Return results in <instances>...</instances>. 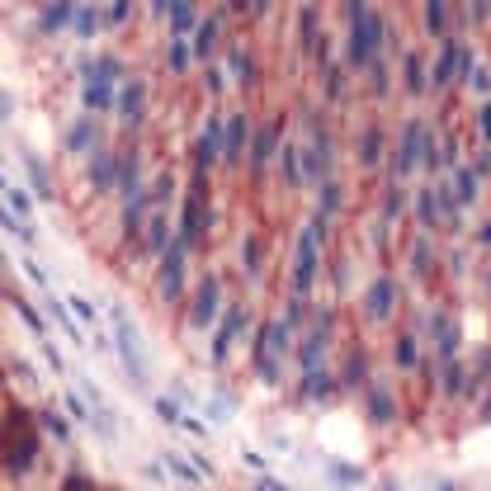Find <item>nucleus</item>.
Listing matches in <instances>:
<instances>
[{
	"mask_svg": "<svg viewBox=\"0 0 491 491\" xmlns=\"http://www.w3.org/2000/svg\"><path fill=\"white\" fill-rule=\"evenodd\" d=\"M354 10V33H349V66H368L373 62V48H378V38H383V19L368 10V5H349Z\"/></svg>",
	"mask_w": 491,
	"mask_h": 491,
	"instance_id": "f257e3e1",
	"label": "nucleus"
},
{
	"mask_svg": "<svg viewBox=\"0 0 491 491\" xmlns=\"http://www.w3.org/2000/svg\"><path fill=\"white\" fill-rule=\"evenodd\" d=\"M113 340H118V354H123V368L132 383H147V359H142V340H137V331H132V321H128V312L113 302Z\"/></svg>",
	"mask_w": 491,
	"mask_h": 491,
	"instance_id": "f03ea898",
	"label": "nucleus"
},
{
	"mask_svg": "<svg viewBox=\"0 0 491 491\" xmlns=\"http://www.w3.org/2000/svg\"><path fill=\"white\" fill-rule=\"evenodd\" d=\"M321 227H326V218H312L307 227H302L298 237V265H293V298H302L307 288H312V274H317V237Z\"/></svg>",
	"mask_w": 491,
	"mask_h": 491,
	"instance_id": "7ed1b4c3",
	"label": "nucleus"
},
{
	"mask_svg": "<svg viewBox=\"0 0 491 491\" xmlns=\"http://www.w3.org/2000/svg\"><path fill=\"white\" fill-rule=\"evenodd\" d=\"M185 251H189V241L185 237H175L170 255H166V265H161V279H156V293L166 302H175L180 293H185Z\"/></svg>",
	"mask_w": 491,
	"mask_h": 491,
	"instance_id": "20e7f679",
	"label": "nucleus"
},
{
	"mask_svg": "<svg viewBox=\"0 0 491 491\" xmlns=\"http://www.w3.org/2000/svg\"><path fill=\"white\" fill-rule=\"evenodd\" d=\"M279 345H288V321H270L265 331H260V345H255V373L265 383H274V354Z\"/></svg>",
	"mask_w": 491,
	"mask_h": 491,
	"instance_id": "39448f33",
	"label": "nucleus"
},
{
	"mask_svg": "<svg viewBox=\"0 0 491 491\" xmlns=\"http://www.w3.org/2000/svg\"><path fill=\"white\" fill-rule=\"evenodd\" d=\"M218 298H222V284L213 279V274H208L204 284H199V293H194V307H189V326H194V331H208V326H213Z\"/></svg>",
	"mask_w": 491,
	"mask_h": 491,
	"instance_id": "423d86ee",
	"label": "nucleus"
},
{
	"mask_svg": "<svg viewBox=\"0 0 491 491\" xmlns=\"http://www.w3.org/2000/svg\"><path fill=\"white\" fill-rule=\"evenodd\" d=\"M241 312L237 307H232V312H227V317H222V326H218V335H213V364H222V359H227V349H232V340H237V331H241Z\"/></svg>",
	"mask_w": 491,
	"mask_h": 491,
	"instance_id": "0eeeda50",
	"label": "nucleus"
},
{
	"mask_svg": "<svg viewBox=\"0 0 491 491\" xmlns=\"http://www.w3.org/2000/svg\"><path fill=\"white\" fill-rule=\"evenodd\" d=\"M421 137H425V128L411 123L406 132H402V156H397V175H406L416 166V151H421Z\"/></svg>",
	"mask_w": 491,
	"mask_h": 491,
	"instance_id": "6e6552de",
	"label": "nucleus"
},
{
	"mask_svg": "<svg viewBox=\"0 0 491 491\" xmlns=\"http://www.w3.org/2000/svg\"><path fill=\"white\" fill-rule=\"evenodd\" d=\"M364 307H368V317H373V321H383V317H387V307H392V279H378V284L368 288Z\"/></svg>",
	"mask_w": 491,
	"mask_h": 491,
	"instance_id": "1a4fd4ad",
	"label": "nucleus"
},
{
	"mask_svg": "<svg viewBox=\"0 0 491 491\" xmlns=\"http://www.w3.org/2000/svg\"><path fill=\"white\" fill-rule=\"evenodd\" d=\"M218 147H222V128H218V123H208V128H204V137H199V147H194V161H199V170H208V166H213Z\"/></svg>",
	"mask_w": 491,
	"mask_h": 491,
	"instance_id": "9d476101",
	"label": "nucleus"
},
{
	"mask_svg": "<svg viewBox=\"0 0 491 491\" xmlns=\"http://www.w3.org/2000/svg\"><path fill=\"white\" fill-rule=\"evenodd\" d=\"M85 109H113V104H118V99H113V90H109V76H95L90 80V85H85Z\"/></svg>",
	"mask_w": 491,
	"mask_h": 491,
	"instance_id": "9b49d317",
	"label": "nucleus"
},
{
	"mask_svg": "<svg viewBox=\"0 0 491 491\" xmlns=\"http://www.w3.org/2000/svg\"><path fill=\"white\" fill-rule=\"evenodd\" d=\"M166 473L170 477H180V482H204V473H199V463H189V459H180V454H166Z\"/></svg>",
	"mask_w": 491,
	"mask_h": 491,
	"instance_id": "f8f14e48",
	"label": "nucleus"
},
{
	"mask_svg": "<svg viewBox=\"0 0 491 491\" xmlns=\"http://www.w3.org/2000/svg\"><path fill=\"white\" fill-rule=\"evenodd\" d=\"M142 85H137V80H132V85H123V90H118V113H123V118H137V113H142Z\"/></svg>",
	"mask_w": 491,
	"mask_h": 491,
	"instance_id": "ddd939ff",
	"label": "nucleus"
},
{
	"mask_svg": "<svg viewBox=\"0 0 491 491\" xmlns=\"http://www.w3.org/2000/svg\"><path fill=\"white\" fill-rule=\"evenodd\" d=\"M274 142H279V123H270L265 132H260V137H255V170H265V161H270Z\"/></svg>",
	"mask_w": 491,
	"mask_h": 491,
	"instance_id": "4468645a",
	"label": "nucleus"
},
{
	"mask_svg": "<svg viewBox=\"0 0 491 491\" xmlns=\"http://www.w3.org/2000/svg\"><path fill=\"white\" fill-rule=\"evenodd\" d=\"M90 180H95V189H109L113 185V161L104 151H95V161H90Z\"/></svg>",
	"mask_w": 491,
	"mask_h": 491,
	"instance_id": "2eb2a0df",
	"label": "nucleus"
},
{
	"mask_svg": "<svg viewBox=\"0 0 491 491\" xmlns=\"http://www.w3.org/2000/svg\"><path fill=\"white\" fill-rule=\"evenodd\" d=\"M166 208H156V218H151V227H147V251H166Z\"/></svg>",
	"mask_w": 491,
	"mask_h": 491,
	"instance_id": "dca6fc26",
	"label": "nucleus"
},
{
	"mask_svg": "<svg viewBox=\"0 0 491 491\" xmlns=\"http://www.w3.org/2000/svg\"><path fill=\"white\" fill-rule=\"evenodd\" d=\"M194 24V0H170V29L185 33Z\"/></svg>",
	"mask_w": 491,
	"mask_h": 491,
	"instance_id": "f3484780",
	"label": "nucleus"
},
{
	"mask_svg": "<svg viewBox=\"0 0 491 491\" xmlns=\"http://www.w3.org/2000/svg\"><path fill=\"white\" fill-rule=\"evenodd\" d=\"M76 15V10H71V0H57V5H52L48 15H43V29L48 33H57V29H66V19Z\"/></svg>",
	"mask_w": 491,
	"mask_h": 491,
	"instance_id": "a211bd4d",
	"label": "nucleus"
},
{
	"mask_svg": "<svg viewBox=\"0 0 491 491\" xmlns=\"http://www.w3.org/2000/svg\"><path fill=\"white\" fill-rule=\"evenodd\" d=\"M241 142H246V118H227V156H237L241 151Z\"/></svg>",
	"mask_w": 491,
	"mask_h": 491,
	"instance_id": "6ab92c4d",
	"label": "nucleus"
},
{
	"mask_svg": "<svg viewBox=\"0 0 491 491\" xmlns=\"http://www.w3.org/2000/svg\"><path fill=\"white\" fill-rule=\"evenodd\" d=\"M213 43H218V19H208L204 29H199V43H194V52H199V57H213Z\"/></svg>",
	"mask_w": 491,
	"mask_h": 491,
	"instance_id": "aec40b11",
	"label": "nucleus"
},
{
	"mask_svg": "<svg viewBox=\"0 0 491 491\" xmlns=\"http://www.w3.org/2000/svg\"><path fill=\"white\" fill-rule=\"evenodd\" d=\"M368 416H373V421H392V397L387 392H368Z\"/></svg>",
	"mask_w": 491,
	"mask_h": 491,
	"instance_id": "412c9836",
	"label": "nucleus"
},
{
	"mask_svg": "<svg viewBox=\"0 0 491 491\" xmlns=\"http://www.w3.org/2000/svg\"><path fill=\"white\" fill-rule=\"evenodd\" d=\"M48 312H52V321H57V326H62V331L71 335V340H80V326H76L71 317H66V307H62L57 298H48Z\"/></svg>",
	"mask_w": 491,
	"mask_h": 491,
	"instance_id": "4be33fe9",
	"label": "nucleus"
},
{
	"mask_svg": "<svg viewBox=\"0 0 491 491\" xmlns=\"http://www.w3.org/2000/svg\"><path fill=\"white\" fill-rule=\"evenodd\" d=\"M142 208H147V194H132V199H128V213H123L128 232H137V227H142Z\"/></svg>",
	"mask_w": 491,
	"mask_h": 491,
	"instance_id": "5701e85b",
	"label": "nucleus"
},
{
	"mask_svg": "<svg viewBox=\"0 0 491 491\" xmlns=\"http://www.w3.org/2000/svg\"><path fill=\"white\" fill-rule=\"evenodd\" d=\"M459 57H463V52H459V48H444V57H440V66H435V85H444V80L454 76V66H459Z\"/></svg>",
	"mask_w": 491,
	"mask_h": 491,
	"instance_id": "b1692460",
	"label": "nucleus"
},
{
	"mask_svg": "<svg viewBox=\"0 0 491 491\" xmlns=\"http://www.w3.org/2000/svg\"><path fill=\"white\" fill-rule=\"evenodd\" d=\"M43 430H48V435H57V444L71 440V425H66V421H62L57 411H43Z\"/></svg>",
	"mask_w": 491,
	"mask_h": 491,
	"instance_id": "393cba45",
	"label": "nucleus"
},
{
	"mask_svg": "<svg viewBox=\"0 0 491 491\" xmlns=\"http://www.w3.org/2000/svg\"><path fill=\"white\" fill-rule=\"evenodd\" d=\"M10 302H15V307H19V317H24V326H29V331H33V335H43V326H48V321L38 317V312H33L29 302H19V298H10Z\"/></svg>",
	"mask_w": 491,
	"mask_h": 491,
	"instance_id": "a878e982",
	"label": "nucleus"
},
{
	"mask_svg": "<svg viewBox=\"0 0 491 491\" xmlns=\"http://www.w3.org/2000/svg\"><path fill=\"white\" fill-rule=\"evenodd\" d=\"M302 48L312 52V43H317V10H302Z\"/></svg>",
	"mask_w": 491,
	"mask_h": 491,
	"instance_id": "bb28decb",
	"label": "nucleus"
},
{
	"mask_svg": "<svg viewBox=\"0 0 491 491\" xmlns=\"http://www.w3.org/2000/svg\"><path fill=\"white\" fill-rule=\"evenodd\" d=\"M425 29L430 33H444V0H430V5H425Z\"/></svg>",
	"mask_w": 491,
	"mask_h": 491,
	"instance_id": "cd10ccee",
	"label": "nucleus"
},
{
	"mask_svg": "<svg viewBox=\"0 0 491 491\" xmlns=\"http://www.w3.org/2000/svg\"><path fill=\"white\" fill-rule=\"evenodd\" d=\"M5 204H10V208H15V213H19V218H24V213H29V194H24V189H19V185H10V189H5Z\"/></svg>",
	"mask_w": 491,
	"mask_h": 491,
	"instance_id": "c85d7f7f",
	"label": "nucleus"
},
{
	"mask_svg": "<svg viewBox=\"0 0 491 491\" xmlns=\"http://www.w3.org/2000/svg\"><path fill=\"white\" fill-rule=\"evenodd\" d=\"M397 364H402V368L416 364V340H411V335H402V340H397Z\"/></svg>",
	"mask_w": 491,
	"mask_h": 491,
	"instance_id": "c756f323",
	"label": "nucleus"
},
{
	"mask_svg": "<svg viewBox=\"0 0 491 491\" xmlns=\"http://www.w3.org/2000/svg\"><path fill=\"white\" fill-rule=\"evenodd\" d=\"M66 147H71V151L90 147V123H76V128H71V132H66Z\"/></svg>",
	"mask_w": 491,
	"mask_h": 491,
	"instance_id": "7c9ffc66",
	"label": "nucleus"
},
{
	"mask_svg": "<svg viewBox=\"0 0 491 491\" xmlns=\"http://www.w3.org/2000/svg\"><path fill=\"white\" fill-rule=\"evenodd\" d=\"M166 66H170V71H185V66H189V48H185V43H170V57H166Z\"/></svg>",
	"mask_w": 491,
	"mask_h": 491,
	"instance_id": "2f4dec72",
	"label": "nucleus"
},
{
	"mask_svg": "<svg viewBox=\"0 0 491 491\" xmlns=\"http://www.w3.org/2000/svg\"><path fill=\"white\" fill-rule=\"evenodd\" d=\"M335 204H340V189H335L331 180H326V189H321V218H331V213H335Z\"/></svg>",
	"mask_w": 491,
	"mask_h": 491,
	"instance_id": "473e14b6",
	"label": "nucleus"
},
{
	"mask_svg": "<svg viewBox=\"0 0 491 491\" xmlns=\"http://www.w3.org/2000/svg\"><path fill=\"white\" fill-rule=\"evenodd\" d=\"M331 477H335V482H345V487L364 482V473H359V468H345V463H335V468H331Z\"/></svg>",
	"mask_w": 491,
	"mask_h": 491,
	"instance_id": "72a5a7b5",
	"label": "nucleus"
},
{
	"mask_svg": "<svg viewBox=\"0 0 491 491\" xmlns=\"http://www.w3.org/2000/svg\"><path fill=\"white\" fill-rule=\"evenodd\" d=\"M95 29H99V15H95V10H80V15H76V33H85V38H90Z\"/></svg>",
	"mask_w": 491,
	"mask_h": 491,
	"instance_id": "f704fd0d",
	"label": "nucleus"
},
{
	"mask_svg": "<svg viewBox=\"0 0 491 491\" xmlns=\"http://www.w3.org/2000/svg\"><path fill=\"white\" fill-rule=\"evenodd\" d=\"M241 265H246V270H260V241H246V246H241Z\"/></svg>",
	"mask_w": 491,
	"mask_h": 491,
	"instance_id": "c9c22d12",
	"label": "nucleus"
},
{
	"mask_svg": "<svg viewBox=\"0 0 491 491\" xmlns=\"http://www.w3.org/2000/svg\"><path fill=\"white\" fill-rule=\"evenodd\" d=\"M444 392L449 397L459 392V364H454V359H444Z\"/></svg>",
	"mask_w": 491,
	"mask_h": 491,
	"instance_id": "e433bc0d",
	"label": "nucleus"
},
{
	"mask_svg": "<svg viewBox=\"0 0 491 491\" xmlns=\"http://www.w3.org/2000/svg\"><path fill=\"white\" fill-rule=\"evenodd\" d=\"M406 85H411V95H421V62L406 57Z\"/></svg>",
	"mask_w": 491,
	"mask_h": 491,
	"instance_id": "4c0bfd02",
	"label": "nucleus"
},
{
	"mask_svg": "<svg viewBox=\"0 0 491 491\" xmlns=\"http://www.w3.org/2000/svg\"><path fill=\"white\" fill-rule=\"evenodd\" d=\"M43 359H48V368H57V373L66 368V359H62V349L57 345H43Z\"/></svg>",
	"mask_w": 491,
	"mask_h": 491,
	"instance_id": "58836bf2",
	"label": "nucleus"
},
{
	"mask_svg": "<svg viewBox=\"0 0 491 491\" xmlns=\"http://www.w3.org/2000/svg\"><path fill=\"white\" fill-rule=\"evenodd\" d=\"M227 57H232V71H251V57H246V48H232Z\"/></svg>",
	"mask_w": 491,
	"mask_h": 491,
	"instance_id": "ea45409f",
	"label": "nucleus"
},
{
	"mask_svg": "<svg viewBox=\"0 0 491 491\" xmlns=\"http://www.w3.org/2000/svg\"><path fill=\"white\" fill-rule=\"evenodd\" d=\"M29 170H33V185H38V194H48V170H43L38 161H29Z\"/></svg>",
	"mask_w": 491,
	"mask_h": 491,
	"instance_id": "a19ab883",
	"label": "nucleus"
},
{
	"mask_svg": "<svg viewBox=\"0 0 491 491\" xmlns=\"http://www.w3.org/2000/svg\"><path fill=\"white\" fill-rule=\"evenodd\" d=\"M71 307H76V317H80V321H95V307H90L85 298H71Z\"/></svg>",
	"mask_w": 491,
	"mask_h": 491,
	"instance_id": "79ce46f5",
	"label": "nucleus"
},
{
	"mask_svg": "<svg viewBox=\"0 0 491 491\" xmlns=\"http://www.w3.org/2000/svg\"><path fill=\"white\" fill-rule=\"evenodd\" d=\"M364 161H378V132H364Z\"/></svg>",
	"mask_w": 491,
	"mask_h": 491,
	"instance_id": "37998d69",
	"label": "nucleus"
},
{
	"mask_svg": "<svg viewBox=\"0 0 491 491\" xmlns=\"http://www.w3.org/2000/svg\"><path fill=\"white\" fill-rule=\"evenodd\" d=\"M128 19V0H113L109 5V24H123Z\"/></svg>",
	"mask_w": 491,
	"mask_h": 491,
	"instance_id": "c03bdc74",
	"label": "nucleus"
},
{
	"mask_svg": "<svg viewBox=\"0 0 491 491\" xmlns=\"http://www.w3.org/2000/svg\"><path fill=\"white\" fill-rule=\"evenodd\" d=\"M421 222H435V194H425V199H421Z\"/></svg>",
	"mask_w": 491,
	"mask_h": 491,
	"instance_id": "a18cd8bd",
	"label": "nucleus"
},
{
	"mask_svg": "<svg viewBox=\"0 0 491 491\" xmlns=\"http://www.w3.org/2000/svg\"><path fill=\"white\" fill-rule=\"evenodd\" d=\"M459 194H463V199H473V175H468V170H459Z\"/></svg>",
	"mask_w": 491,
	"mask_h": 491,
	"instance_id": "49530a36",
	"label": "nucleus"
},
{
	"mask_svg": "<svg viewBox=\"0 0 491 491\" xmlns=\"http://www.w3.org/2000/svg\"><path fill=\"white\" fill-rule=\"evenodd\" d=\"M482 137H491V104L482 109Z\"/></svg>",
	"mask_w": 491,
	"mask_h": 491,
	"instance_id": "de8ad7c7",
	"label": "nucleus"
},
{
	"mask_svg": "<svg viewBox=\"0 0 491 491\" xmlns=\"http://www.w3.org/2000/svg\"><path fill=\"white\" fill-rule=\"evenodd\" d=\"M166 5H170V0H151V10H156V15H161V10H166Z\"/></svg>",
	"mask_w": 491,
	"mask_h": 491,
	"instance_id": "09e8293b",
	"label": "nucleus"
},
{
	"mask_svg": "<svg viewBox=\"0 0 491 491\" xmlns=\"http://www.w3.org/2000/svg\"><path fill=\"white\" fill-rule=\"evenodd\" d=\"M255 5H265V0H255Z\"/></svg>",
	"mask_w": 491,
	"mask_h": 491,
	"instance_id": "8fccbe9b",
	"label": "nucleus"
}]
</instances>
